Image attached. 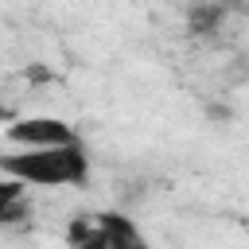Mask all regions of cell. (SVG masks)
I'll return each mask as SVG.
<instances>
[{
    "mask_svg": "<svg viewBox=\"0 0 249 249\" xmlns=\"http://www.w3.org/2000/svg\"><path fill=\"white\" fill-rule=\"evenodd\" d=\"M0 171L23 179L27 187H82L89 179V156L82 140L47 144V148H16L0 160Z\"/></svg>",
    "mask_w": 249,
    "mask_h": 249,
    "instance_id": "1",
    "label": "cell"
},
{
    "mask_svg": "<svg viewBox=\"0 0 249 249\" xmlns=\"http://www.w3.org/2000/svg\"><path fill=\"white\" fill-rule=\"evenodd\" d=\"M66 241L78 249H140L144 233L121 210H93L66 226Z\"/></svg>",
    "mask_w": 249,
    "mask_h": 249,
    "instance_id": "2",
    "label": "cell"
},
{
    "mask_svg": "<svg viewBox=\"0 0 249 249\" xmlns=\"http://www.w3.org/2000/svg\"><path fill=\"white\" fill-rule=\"evenodd\" d=\"M8 144L12 148H47V144H70L82 140L78 128L66 117H51V113H31V117H16L8 124Z\"/></svg>",
    "mask_w": 249,
    "mask_h": 249,
    "instance_id": "3",
    "label": "cell"
},
{
    "mask_svg": "<svg viewBox=\"0 0 249 249\" xmlns=\"http://www.w3.org/2000/svg\"><path fill=\"white\" fill-rule=\"evenodd\" d=\"M222 23V4H206V8H195L191 12V31L195 35H206Z\"/></svg>",
    "mask_w": 249,
    "mask_h": 249,
    "instance_id": "4",
    "label": "cell"
}]
</instances>
